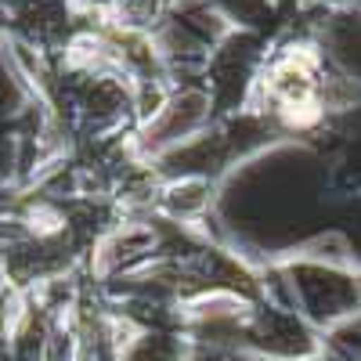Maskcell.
Segmentation results:
<instances>
[{
    "label": "cell",
    "mask_w": 361,
    "mask_h": 361,
    "mask_svg": "<svg viewBox=\"0 0 361 361\" xmlns=\"http://www.w3.org/2000/svg\"><path fill=\"white\" fill-rule=\"evenodd\" d=\"M123 361H185V343L177 336H134L123 340Z\"/></svg>",
    "instance_id": "obj_2"
},
{
    "label": "cell",
    "mask_w": 361,
    "mask_h": 361,
    "mask_svg": "<svg viewBox=\"0 0 361 361\" xmlns=\"http://www.w3.org/2000/svg\"><path fill=\"white\" fill-rule=\"evenodd\" d=\"M206 116H209V98L202 90H185V94H177L152 116L145 148L163 152V148H173L180 141H192L199 134V127L206 123Z\"/></svg>",
    "instance_id": "obj_1"
}]
</instances>
